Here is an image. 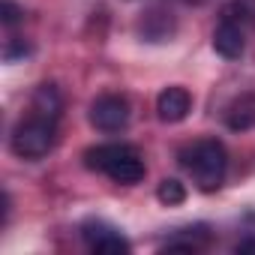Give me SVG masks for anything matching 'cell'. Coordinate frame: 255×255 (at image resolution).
Instances as JSON below:
<instances>
[{
    "mask_svg": "<svg viewBox=\"0 0 255 255\" xmlns=\"http://www.w3.org/2000/svg\"><path fill=\"white\" fill-rule=\"evenodd\" d=\"M90 123L99 132H120L129 123V102L117 93H105L90 105Z\"/></svg>",
    "mask_w": 255,
    "mask_h": 255,
    "instance_id": "cell-4",
    "label": "cell"
},
{
    "mask_svg": "<svg viewBox=\"0 0 255 255\" xmlns=\"http://www.w3.org/2000/svg\"><path fill=\"white\" fill-rule=\"evenodd\" d=\"M84 240H87V246L93 249V252H129L132 246H129V240H126L117 228H111L108 222H87L84 225Z\"/></svg>",
    "mask_w": 255,
    "mask_h": 255,
    "instance_id": "cell-5",
    "label": "cell"
},
{
    "mask_svg": "<svg viewBox=\"0 0 255 255\" xmlns=\"http://www.w3.org/2000/svg\"><path fill=\"white\" fill-rule=\"evenodd\" d=\"M21 15H24V12L12 3V0H3V3H0V18H3V24H6V27H12Z\"/></svg>",
    "mask_w": 255,
    "mask_h": 255,
    "instance_id": "cell-11",
    "label": "cell"
},
{
    "mask_svg": "<svg viewBox=\"0 0 255 255\" xmlns=\"http://www.w3.org/2000/svg\"><path fill=\"white\" fill-rule=\"evenodd\" d=\"M225 126L234 132L255 129V93H240L225 108Z\"/></svg>",
    "mask_w": 255,
    "mask_h": 255,
    "instance_id": "cell-8",
    "label": "cell"
},
{
    "mask_svg": "<svg viewBox=\"0 0 255 255\" xmlns=\"http://www.w3.org/2000/svg\"><path fill=\"white\" fill-rule=\"evenodd\" d=\"M213 48H216V54H222V57H228V60L240 57V54H243V48H246L243 24H240V21H234V18H222V21H219V27L213 30Z\"/></svg>",
    "mask_w": 255,
    "mask_h": 255,
    "instance_id": "cell-7",
    "label": "cell"
},
{
    "mask_svg": "<svg viewBox=\"0 0 255 255\" xmlns=\"http://www.w3.org/2000/svg\"><path fill=\"white\" fill-rule=\"evenodd\" d=\"M156 198L162 201V204H168V207H174V204H183L186 201V189H183V183L180 180H162L159 183V189H156Z\"/></svg>",
    "mask_w": 255,
    "mask_h": 255,
    "instance_id": "cell-10",
    "label": "cell"
},
{
    "mask_svg": "<svg viewBox=\"0 0 255 255\" xmlns=\"http://www.w3.org/2000/svg\"><path fill=\"white\" fill-rule=\"evenodd\" d=\"M192 111V96L186 87H165L159 96H156V114L162 123H180L186 114Z\"/></svg>",
    "mask_w": 255,
    "mask_h": 255,
    "instance_id": "cell-6",
    "label": "cell"
},
{
    "mask_svg": "<svg viewBox=\"0 0 255 255\" xmlns=\"http://www.w3.org/2000/svg\"><path fill=\"white\" fill-rule=\"evenodd\" d=\"M180 162L192 174L198 189H204V192L219 189L225 180V171H228V153H225L222 141H216V138L192 141L189 147L180 150Z\"/></svg>",
    "mask_w": 255,
    "mask_h": 255,
    "instance_id": "cell-1",
    "label": "cell"
},
{
    "mask_svg": "<svg viewBox=\"0 0 255 255\" xmlns=\"http://www.w3.org/2000/svg\"><path fill=\"white\" fill-rule=\"evenodd\" d=\"M54 141H57V120L39 114H27V120H21L12 132V150L21 159H42L45 153H51Z\"/></svg>",
    "mask_w": 255,
    "mask_h": 255,
    "instance_id": "cell-3",
    "label": "cell"
},
{
    "mask_svg": "<svg viewBox=\"0 0 255 255\" xmlns=\"http://www.w3.org/2000/svg\"><path fill=\"white\" fill-rule=\"evenodd\" d=\"M84 162L93 171L108 174L114 183H138L144 177V159L129 144H99L84 150Z\"/></svg>",
    "mask_w": 255,
    "mask_h": 255,
    "instance_id": "cell-2",
    "label": "cell"
},
{
    "mask_svg": "<svg viewBox=\"0 0 255 255\" xmlns=\"http://www.w3.org/2000/svg\"><path fill=\"white\" fill-rule=\"evenodd\" d=\"M63 111V99H60V90L54 84H39L30 96V114H39V117H48V120H57Z\"/></svg>",
    "mask_w": 255,
    "mask_h": 255,
    "instance_id": "cell-9",
    "label": "cell"
},
{
    "mask_svg": "<svg viewBox=\"0 0 255 255\" xmlns=\"http://www.w3.org/2000/svg\"><path fill=\"white\" fill-rule=\"evenodd\" d=\"M237 252H255V237H249V240L237 243Z\"/></svg>",
    "mask_w": 255,
    "mask_h": 255,
    "instance_id": "cell-12",
    "label": "cell"
}]
</instances>
